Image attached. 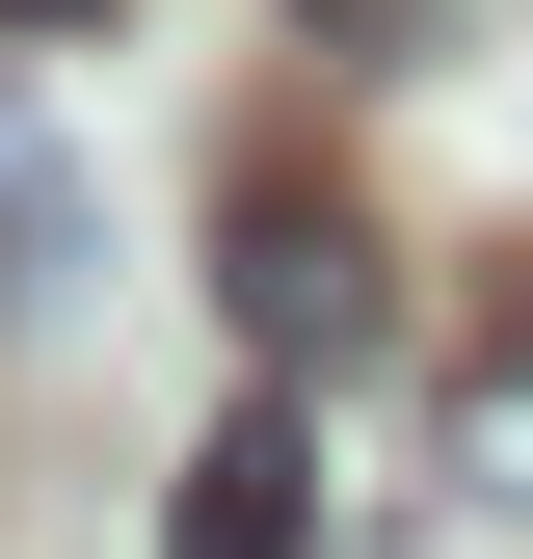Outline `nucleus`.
<instances>
[{"mask_svg":"<svg viewBox=\"0 0 533 559\" xmlns=\"http://www.w3.org/2000/svg\"><path fill=\"white\" fill-rule=\"evenodd\" d=\"M214 294H240V346H266V373H347V346H374V214H347V187H294V160H240Z\"/></svg>","mask_w":533,"mask_h":559,"instance_id":"obj_1","label":"nucleus"},{"mask_svg":"<svg viewBox=\"0 0 533 559\" xmlns=\"http://www.w3.org/2000/svg\"><path fill=\"white\" fill-rule=\"evenodd\" d=\"M161 559H320V427H294V373H266L240 427L187 453V507H161Z\"/></svg>","mask_w":533,"mask_h":559,"instance_id":"obj_2","label":"nucleus"},{"mask_svg":"<svg viewBox=\"0 0 533 559\" xmlns=\"http://www.w3.org/2000/svg\"><path fill=\"white\" fill-rule=\"evenodd\" d=\"M453 479L533 533V346H481V373H453Z\"/></svg>","mask_w":533,"mask_h":559,"instance_id":"obj_3","label":"nucleus"}]
</instances>
